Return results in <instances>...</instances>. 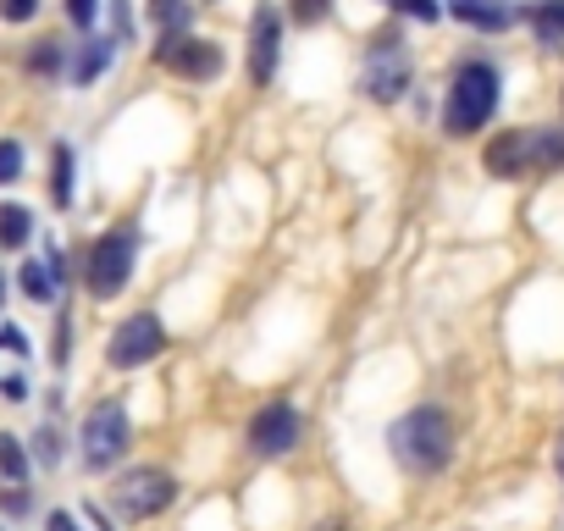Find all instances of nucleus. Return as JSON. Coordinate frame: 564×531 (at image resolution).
I'll return each instance as SVG.
<instances>
[{
  "label": "nucleus",
  "mask_w": 564,
  "mask_h": 531,
  "mask_svg": "<svg viewBox=\"0 0 564 531\" xmlns=\"http://www.w3.org/2000/svg\"><path fill=\"white\" fill-rule=\"evenodd\" d=\"M67 18H73L78 29H95V18H100V0H67Z\"/></svg>",
  "instance_id": "a878e982"
},
{
  "label": "nucleus",
  "mask_w": 564,
  "mask_h": 531,
  "mask_svg": "<svg viewBox=\"0 0 564 531\" xmlns=\"http://www.w3.org/2000/svg\"><path fill=\"white\" fill-rule=\"evenodd\" d=\"M388 448H393V459L404 465V470H443L448 465V454H454V421L437 410V404H421V410H410L404 421H393V432H388Z\"/></svg>",
  "instance_id": "f257e3e1"
},
{
  "label": "nucleus",
  "mask_w": 564,
  "mask_h": 531,
  "mask_svg": "<svg viewBox=\"0 0 564 531\" xmlns=\"http://www.w3.org/2000/svg\"><path fill=\"white\" fill-rule=\"evenodd\" d=\"M45 531H78V520H73V514H67V509H56V514H51V520H45Z\"/></svg>",
  "instance_id": "cd10ccee"
},
{
  "label": "nucleus",
  "mask_w": 564,
  "mask_h": 531,
  "mask_svg": "<svg viewBox=\"0 0 564 531\" xmlns=\"http://www.w3.org/2000/svg\"><path fill=\"white\" fill-rule=\"evenodd\" d=\"M454 18H459V23H470V29H492V34L514 23V12L492 7V0H454Z\"/></svg>",
  "instance_id": "f8f14e48"
},
{
  "label": "nucleus",
  "mask_w": 564,
  "mask_h": 531,
  "mask_svg": "<svg viewBox=\"0 0 564 531\" xmlns=\"http://www.w3.org/2000/svg\"><path fill=\"white\" fill-rule=\"evenodd\" d=\"M553 166H564V133L536 128L531 133V172H553Z\"/></svg>",
  "instance_id": "4468645a"
},
{
  "label": "nucleus",
  "mask_w": 564,
  "mask_h": 531,
  "mask_svg": "<svg viewBox=\"0 0 564 531\" xmlns=\"http://www.w3.org/2000/svg\"><path fill=\"white\" fill-rule=\"evenodd\" d=\"M393 12H404V18H415V23H437L443 18V7L437 0H388Z\"/></svg>",
  "instance_id": "5701e85b"
},
{
  "label": "nucleus",
  "mask_w": 564,
  "mask_h": 531,
  "mask_svg": "<svg viewBox=\"0 0 564 531\" xmlns=\"http://www.w3.org/2000/svg\"><path fill=\"white\" fill-rule=\"evenodd\" d=\"M498 111V73L487 62H465L448 84V106H443V128L448 133H476L487 128V117Z\"/></svg>",
  "instance_id": "f03ea898"
},
{
  "label": "nucleus",
  "mask_w": 564,
  "mask_h": 531,
  "mask_svg": "<svg viewBox=\"0 0 564 531\" xmlns=\"http://www.w3.org/2000/svg\"><path fill=\"white\" fill-rule=\"evenodd\" d=\"M150 18H155L166 34H183V29H188V0H150Z\"/></svg>",
  "instance_id": "a211bd4d"
},
{
  "label": "nucleus",
  "mask_w": 564,
  "mask_h": 531,
  "mask_svg": "<svg viewBox=\"0 0 564 531\" xmlns=\"http://www.w3.org/2000/svg\"><path fill=\"white\" fill-rule=\"evenodd\" d=\"M404 84H410L404 40H399V45H393V40H377V45H371V56H366V89H371V100H399V95H404Z\"/></svg>",
  "instance_id": "9d476101"
},
{
  "label": "nucleus",
  "mask_w": 564,
  "mask_h": 531,
  "mask_svg": "<svg viewBox=\"0 0 564 531\" xmlns=\"http://www.w3.org/2000/svg\"><path fill=\"white\" fill-rule=\"evenodd\" d=\"M0 305H7V278H0Z\"/></svg>",
  "instance_id": "c756f323"
},
{
  "label": "nucleus",
  "mask_w": 564,
  "mask_h": 531,
  "mask_svg": "<svg viewBox=\"0 0 564 531\" xmlns=\"http://www.w3.org/2000/svg\"><path fill=\"white\" fill-rule=\"evenodd\" d=\"M172 498H177V481H172L166 470H155V465H139V470H128V476L111 487V509H117L122 520H150V514L172 509Z\"/></svg>",
  "instance_id": "39448f33"
},
{
  "label": "nucleus",
  "mask_w": 564,
  "mask_h": 531,
  "mask_svg": "<svg viewBox=\"0 0 564 531\" xmlns=\"http://www.w3.org/2000/svg\"><path fill=\"white\" fill-rule=\"evenodd\" d=\"M18 177H23V144L0 139V183H18Z\"/></svg>",
  "instance_id": "412c9836"
},
{
  "label": "nucleus",
  "mask_w": 564,
  "mask_h": 531,
  "mask_svg": "<svg viewBox=\"0 0 564 531\" xmlns=\"http://www.w3.org/2000/svg\"><path fill=\"white\" fill-rule=\"evenodd\" d=\"M62 67V45H40L29 51V73H56Z\"/></svg>",
  "instance_id": "393cba45"
},
{
  "label": "nucleus",
  "mask_w": 564,
  "mask_h": 531,
  "mask_svg": "<svg viewBox=\"0 0 564 531\" xmlns=\"http://www.w3.org/2000/svg\"><path fill=\"white\" fill-rule=\"evenodd\" d=\"M155 62H161L166 73L188 78V84H205V78L221 73V45H210V40H188V34H166L161 51H155Z\"/></svg>",
  "instance_id": "6e6552de"
},
{
  "label": "nucleus",
  "mask_w": 564,
  "mask_h": 531,
  "mask_svg": "<svg viewBox=\"0 0 564 531\" xmlns=\"http://www.w3.org/2000/svg\"><path fill=\"white\" fill-rule=\"evenodd\" d=\"M106 62H111V45H106V40H89L84 56H78V67H73V78H78V84H95V78L106 73Z\"/></svg>",
  "instance_id": "dca6fc26"
},
{
  "label": "nucleus",
  "mask_w": 564,
  "mask_h": 531,
  "mask_svg": "<svg viewBox=\"0 0 564 531\" xmlns=\"http://www.w3.org/2000/svg\"><path fill=\"white\" fill-rule=\"evenodd\" d=\"M294 23L300 29H316V23H327V12H333V0H294Z\"/></svg>",
  "instance_id": "4be33fe9"
},
{
  "label": "nucleus",
  "mask_w": 564,
  "mask_h": 531,
  "mask_svg": "<svg viewBox=\"0 0 564 531\" xmlns=\"http://www.w3.org/2000/svg\"><path fill=\"white\" fill-rule=\"evenodd\" d=\"M553 454H558V470H564V437H558V448H553Z\"/></svg>",
  "instance_id": "c85d7f7f"
},
{
  "label": "nucleus",
  "mask_w": 564,
  "mask_h": 531,
  "mask_svg": "<svg viewBox=\"0 0 564 531\" xmlns=\"http://www.w3.org/2000/svg\"><path fill=\"white\" fill-rule=\"evenodd\" d=\"M133 260H139V232L133 227H111L89 243V260H84V283L95 300H117L133 278Z\"/></svg>",
  "instance_id": "7ed1b4c3"
},
{
  "label": "nucleus",
  "mask_w": 564,
  "mask_h": 531,
  "mask_svg": "<svg viewBox=\"0 0 564 531\" xmlns=\"http://www.w3.org/2000/svg\"><path fill=\"white\" fill-rule=\"evenodd\" d=\"M0 18H7V23H34L40 0H0Z\"/></svg>",
  "instance_id": "b1692460"
},
{
  "label": "nucleus",
  "mask_w": 564,
  "mask_h": 531,
  "mask_svg": "<svg viewBox=\"0 0 564 531\" xmlns=\"http://www.w3.org/2000/svg\"><path fill=\"white\" fill-rule=\"evenodd\" d=\"M40 459H45V465H56V459H62V448H56V432H51V426H40Z\"/></svg>",
  "instance_id": "bb28decb"
},
{
  "label": "nucleus",
  "mask_w": 564,
  "mask_h": 531,
  "mask_svg": "<svg viewBox=\"0 0 564 531\" xmlns=\"http://www.w3.org/2000/svg\"><path fill=\"white\" fill-rule=\"evenodd\" d=\"M276 56H282V18H276V7H254V18H249V78H254V89L271 84Z\"/></svg>",
  "instance_id": "1a4fd4ad"
},
{
  "label": "nucleus",
  "mask_w": 564,
  "mask_h": 531,
  "mask_svg": "<svg viewBox=\"0 0 564 531\" xmlns=\"http://www.w3.org/2000/svg\"><path fill=\"white\" fill-rule=\"evenodd\" d=\"M0 476H7V481H23V476H29V454H23V443L7 437V432H0Z\"/></svg>",
  "instance_id": "f3484780"
},
{
  "label": "nucleus",
  "mask_w": 564,
  "mask_h": 531,
  "mask_svg": "<svg viewBox=\"0 0 564 531\" xmlns=\"http://www.w3.org/2000/svg\"><path fill=\"white\" fill-rule=\"evenodd\" d=\"M481 166H487L492 177H525V172H531V133H525V128L498 133V139L487 144Z\"/></svg>",
  "instance_id": "9b49d317"
},
{
  "label": "nucleus",
  "mask_w": 564,
  "mask_h": 531,
  "mask_svg": "<svg viewBox=\"0 0 564 531\" xmlns=\"http://www.w3.org/2000/svg\"><path fill=\"white\" fill-rule=\"evenodd\" d=\"M300 432H305L300 410L282 404V399H271V404L254 410V421H249V448H254L260 459H282V454L300 443Z\"/></svg>",
  "instance_id": "0eeeda50"
},
{
  "label": "nucleus",
  "mask_w": 564,
  "mask_h": 531,
  "mask_svg": "<svg viewBox=\"0 0 564 531\" xmlns=\"http://www.w3.org/2000/svg\"><path fill=\"white\" fill-rule=\"evenodd\" d=\"M51 194H56V205H73V150H67V144H56V177H51Z\"/></svg>",
  "instance_id": "6ab92c4d"
},
{
  "label": "nucleus",
  "mask_w": 564,
  "mask_h": 531,
  "mask_svg": "<svg viewBox=\"0 0 564 531\" xmlns=\"http://www.w3.org/2000/svg\"><path fill=\"white\" fill-rule=\"evenodd\" d=\"M531 29L542 45H564V0H542V7H531Z\"/></svg>",
  "instance_id": "2eb2a0df"
},
{
  "label": "nucleus",
  "mask_w": 564,
  "mask_h": 531,
  "mask_svg": "<svg viewBox=\"0 0 564 531\" xmlns=\"http://www.w3.org/2000/svg\"><path fill=\"white\" fill-rule=\"evenodd\" d=\"M161 349H166V333H161V322H155L150 311H139V316H128V322L111 333V344H106V360H111L117 371H139V366H150Z\"/></svg>",
  "instance_id": "423d86ee"
},
{
  "label": "nucleus",
  "mask_w": 564,
  "mask_h": 531,
  "mask_svg": "<svg viewBox=\"0 0 564 531\" xmlns=\"http://www.w3.org/2000/svg\"><path fill=\"white\" fill-rule=\"evenodd\" d=\"M23 294H29L34 305H45V300L56 294V278L45 272V266H23Z\"/></svg>",
  "instance_id": "aec40b11"
},
{
  "label": "nucleus",
  "mask_w": 564,
  "mask_h": 531,
  "mask_svg": "<svg viewBox=\"0 0 564 531\" xmlns=\"http://www.w3.org/2000/svg\"><path fill=\"white\" fill-rule=\"evenodd\" d=\"M122 454H128V410H122V399H100L84 415V465L111 470Z\"/></svg>",
  "instance_id": "20e7f679"
},
{
  "label": "nucleus",
  "mask_w": 564,
  "mask_h": 531,
  "mask_svg": "<svg viewBox=\"0 0 564 531\" xmlns=\"http://www.w3.org/2000/svg\"><path fill=\"white\" fill-rule=\"evenodd\" d=\"M34 238V216L23 205H0V249H23Z\"/></svg>",
  "instance_id": "ddd939ff"
}]
</instances>
